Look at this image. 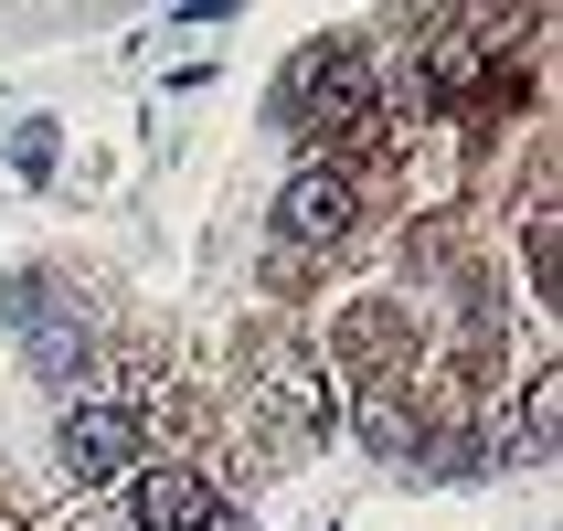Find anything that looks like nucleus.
<instances>
[{
	"instance_id": "obj_1",
	"label": "nucleus",
	"mask_w": 563,
	"mask_h": 531,
	"mask_svg": "<svg viewBox=\"0 0 563 531\" xmlns=\"http://www.w3.org/2000/svg\"><path fill=\"white\" fill-rule=\"evenodd\" d=\"M277 118L298 128V139H351V128H373V43H351V32H319L309 54L287 64Z\"/></svg>"
},
{
	"instance_id": "obj_2",
	"label": "nucleus",
	"mask_w": 563,
	"mask_h": 531,
	"mask_svg": "<svg viewBox=\"0 0 563 531\" xmlns=\"http://www.w3.org/2000/svg\"><path fill=\"white\" fill-rule=\"evenodd\" d=\"M54 457H64L75 489H118V478L139 468V405H128V394H86V405H64Z\"/></svg>"
},
{
	"instance_id": "obj_3",
	"label": "nucleus",
	"mask_w": 563,
	"mask_h": 531,
	"mask_svg": "<svg viewBox=\"0 0 563 531\" xmlns=\"http://www.w3.org/2000/svg\"><path fill=\"white\" fill-rule=\"evenodd\" d=\"M128 521L139 531H223V489L191 457H139L128 468Z\"/></svg>"
},
{
	"instance_id": "obj_4",
	"label": "nucleus",
	"mask_w": 563,
	"mask_h": 531,
	"mask_svg": "<svg viewBox=\"0 0 563 531\" xmlns=\"http://www.w3.org/2000/svg\"><path fill=\"white\" fill-rule=\"evenodd\" d=\"M255 394H266V405H287V425H298V436H330V425H341L330 362H319L309 341H287V330H266V341H255Z\"/></svg>"
},
{
	"instance_id": "obj_5",
	"label": "nucleus",
	"mask_w": 563,
	"mask_h": 531,
	"mask_svg": "<svg viewBox=\"0 0 563 531\" xmlns=\"http://www.w3.org/2000/svg\"><path fill=\"white\" fill-rule=\"evenodd\" d=\"M351 213H362L351 170H341V159H309V170H298V181L277 191V245H287V255H309V245H341V234H351Z\"/></svg>"
},
{
	"instance_id": "obj_6",
	"label": "nucleus",
	"mask_w": 563,
	"mask_h": 531,
	"mask_svg": "<svg viewBox=\"0 0 563 531\" xmlns=\"http://www.w3.org/2000/svg\"><path fill=\"white\" fill-rule=\"evenodd\" d=\"M11 319H22V351L43 383H86V309H64L54 277H11Z\"/></svg>"
},
{
	"instance_id": "obj_7",
	"label": "nucleus",
	"mask_w": 563,
	"mask_h": 531,
	"mask_svg": "<svg viewBox=\"0 0 563 531\" xmlns=\"http://www.w3.org/2000/svg\"><path fill=\"white\" fill-rule=\"evenodd\" d=\"M11 159H22L32 181H43V170H54V118H32V128H11Z\"/></svg>"
}]
</instances>
